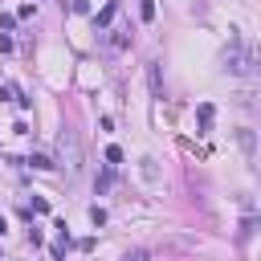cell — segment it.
<instances>
[{
  "instance_id": "16",
  "label": "cell",
  "mask_w": 261,
  "mask_h": 261,
  "mask_svg": "<svg viewBox=\"0 0 261 261\" xmlns=\"http://www.w3.org/2000/svg\"><path fill=\"white\" fill-rule=\"evenodd\" d=\"M122 261H147V249H135V253H126Z\"/></svg>"
},
{
  "instance_id": "11",
  "label": "cell",
  "mask_w": 261,
  "mask_h": 261,
  "mask_svg": "<svg viewBox=\"0 0 261 261\" xmlns=\"http://www.w3.org/2000/svg\"><path fill=\"white\" fill-rule=\"evenodd\" d=\"M106 163L118 167V163H122V151H118V147H106Z\"/></svg>"
},
{
  "instance_id": "7",
  "label": "cell",
  "mask_w": 261,
  "mask_h": 261,
  "mask_svg": "<svg viewBox=\"0 0 261 261\" xmlns=\"http://www.w3.org/2000/svg\"><path fill=\"white\" fill-rule=\"evenodd\" d=\"M94 188H98V192H110V188H114V167H110V163L102 167V175L94 179Z\"/></svg>"
},
{
  "instance_id": "5",
  "label": "cell",
  "mask_w": 261,
  "mask_h": 261,
  "mask_svg": "<svg viewBox=\"0 0 261 261\" xmlns=\"http://www.w3.org/2000/svg\"><path fill=\"white\" fill-rule=\"evenodd\" d=\"M196 114H200V135H208V130H212V118H216L212 102H200V110H196Z\"/></svg>"
},
{
  "instance_id": "15",
  "label": "cell",
  "mask_w": 261,
  "mask_h": 261,
  "mask_svg": "<svg viewBox=\"0 0 261 261\" xmlns=\"http://www.w3.org/2000/svg\"><path fill=\"white\" fill-rule=\"evenodd\" d=\"M12 24H16V16H8V12H0V33H8Z\"/></svg>"
},
{
  "instance_id": "4",
  "label": "cell",
  "mask_w": 261,
  "mask_h": 261,
  "mask_svg": "<svg viewBox=\"0 0 261 261\" xmlns=\"http://www.w3.org/2000/svg\"><path fill=\"white\" fill-rule=\"evenodd\" d=\"M114 12H118V0H110L98 16H94V29H110V20H114Z\"/></svg>"
},
{
  "instance_id": "17",
  "label": "cell",
  "mask_w": 261,
  "mask_h": 261,
  "mask_svg": "<svg viewBox=\"0 0 261 261\" xmlns=\"http://www.w3.org/2000/svg\"><path fill=\"white\" fill-rule=\"evenodd\" d=\"M8 49H12V37H4V33H0V53H8Z\"/></svg>"
},
{
  "instance_id": "18",
  "label": "cell",
  "mask_w": 261,
  "mask_h": 261,
  "mask_svg": "<svg viewBox=\"0 0 261 261\" xmlns=\"http://www.w3.org/2000/svg\"><path fill=\"white\" fill-rule=\"evenodd\" d=\"M4 228H8V224H4V220H0V237H4Z\"/></svg>"
},
{
  "instance_id": "1",
  "label": "cell",
  "mask_w": 261,
  "mask_h": 261,
  "mask_svg": "<svg viewBox=\"0 0 261 261\" xmlns=\"http://www.w3.org/2000/svg\"><path fill=\"white\" fill-rule=\"evenodd\" d=\"M57 159H61V167L69 171V175H77L82 171V139H77V130H61L57 135Z\"/></svg>"
},
{
  "instance_id": "6",
  "label": "cell",
  "mask_w": 261,
  "mask_h": 261,
  "mask_svg": "<svg viewBox=\"0 0 261 261\" xmlns=\"http://www.w3.org/2000/svg\"><path fill=\"white\" fill-rule=\"evenodd\" d=\"M237 139H241V151H245V159H249V167H253V159H257V143H253V130H241Z\"/></svg>"
},
{
  "instance_id": "13",
  "label": "cell",
  "mask_w": 261,
  "mask_h": 261,
  "mask_svg": "<svg viewBox=\"0 0 261 261\" xmlns=\"http://www.w3.org/2000/svg\"><path fill=\"white\" fill-rule=\"evenodd\" d=\"M90 220L102 228V224H106V208H98V204H94V208H90Z\"/></svg>"
},
{
  "instance_id": "14",
  "label": "cell",
  "mask_w": 261,
  "mask_h": 261,
  "mask_svg": "<svg viewBox=\"0 0 261 261\" xmlns=\"http://www.w3.org/2000/svg\"><path fill=\"white\" fill-rule=\"evenodd\" d=\"M65 245H69V241H57V245L49 249V253H53V261H65Z\"/></svg>"
},
{
  "instance_id": "2",
  "label": "cell",
  "mask_w": 261,
  "mask_h": 261,
  "mask_svg": "<svg viewBox=\"0 0 261 261\" xmlns=\"http://www.w3.org/2000/svg\"><path fill=\"white\" fill-rule=\"evenodd\" d=\"M106 45H110V53H122V49H130V29H110Z\"/></svg>"
},
{
  "instance_id": "9",
  "label": "cell",
  "mask_w": 261,
  "mask_h": 261,
  "mask_svg": "<svg viewBox=\"0 0 261 261\" xmlns=\"http://www.w3.org/2000/svg\"><path fill=\"white\" fill-rule=\"evenodd\" d=\"M29 163H33L37 171H49V167H53V159H49V155H29Z\"/></svg>"
},
{
  "instance_id": "10",
  "label": "cell",
  "mask_w": 261,
  "mask_h": 261,
  "mask_svg": "<svg viewBox=\"0 0 261 261\" xmlns=\"http://www.w3.org/2000/svg\"><path fill=\"white\" fill-rule=\"evenodd\" d=\"M139 171H143V179H151V184L159 179V171H155V159H143V167H139Z\"/></svg>"
},
{
  "instance_id": "3",
  "label": "cell",
  "mask_w": 261,
  "mask_h": 261,
  "mask_svg": "<svg viewBox=\"0 0 261 261\" xmlns=\"http://www.w3.org/2000/svg\"><path fill=\"white\" fill-rule=\"evenodd\" d=\"M147 82H151V94H155V98H163V73H159V61H151V65H147Z\"/></svg>"
},
{
  "instance_id": "12",
  "label": "cell",
  "mask_w": 261,
  "mask_h": 261,
  "mask_svg": "<svg viewBox=\"0 0 261 261\" xmlns=\"http://www.w3.org/2000/svg\"><path fill=\"white\" fill-rule=\"evenodd\" d=\"M33 212L45 216V212H49V200H45V196H33Z\"/></svg>"
},
{
  "instance_id": "8",
  "label": "cell",
  "mask_w": 261,
  "mask_h": 261,
  "mask_svg": "<svg viewBox=\"0 0 261 261\" xmlns=\"http://www.w3.org/2000/svg\"><path fill=\"white\" fill-rule=\"evenodd\" d=\"M139 20H155V0H139Z\"/></svg>"
}]
</instances>
